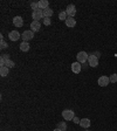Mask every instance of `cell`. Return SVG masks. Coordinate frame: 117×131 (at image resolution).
<instances>
[{"instance_id":"8fae6325","label":"cell","mask_w":117,"mask_h":131,"mask_svg":"<svg viewBox=\"0 0 117 131\" xmlns=\"http://www.w3.org/2000/svg\"><path fill=\"white\" fill-rule=\"evenodd\" d=\"M40 28H41L40 21H32V24H30V30H33V32H39Z\"/></svg>"},{"instance_id":"d4e9b609","label":"cell","mask_w":117,"mask_h":131,"mask_svg":"<svg viewBox=\"0 0 117 131\" xmlns=\"http://www.w3.org/2000/svg\"><path fill=\"white\" fill-rule=\"evenodd\" d=\"M7 47H8V45L6 43L5 41H4V40L0 41V48H1V49H5V48H7Z\"/></svg>"},{"instance_id":"9c48e42d","label":"cell","mask_w":117,"mask_h":131,"mask_svg":"<svg viewBox=\"0 0 117 131\" xmlns=\"http://www.w3.org/2000/svg\"><path fill=\"white\" fill-rule=\"evenodd\" d=\"M82 69V64L80 62H74L71 63V71L75 74H80V71H81Z\"/></svg>"},{"instance_id":"52a82bcc","label":"cell","mask_w":117,"mask_h":131,"mask_svg":"<svg viewBox=\"0 0 117 131\" xmlns=\"http://www.w3.org/2000/svg\"><path fill=\"white\" fill-rule=\"evenodd\" d=\"M97 83H98V85H101V87H107V85L110 83V79L108 76H101L98 79Z\"/></svg>"},{"instance_id":"4fadbf2b","label":"cell","mask_w":117,"mask_h":131,"mask_svg":"<svg viewBox=\"0 0 117 131\" xmlns=\"http://www.w3.org/2000/svg\"><path fill=\"white\" fill-rule=\"evenodd\" d=\"M90 124H91V122H90L89 118H82L81 122H80V125H81L82 128H84V129H88V128H89Z\"/></svg>"},{"instance_id":"6da1fadb","label":"cell","mask_w":117,"mask_h":131,"mask_svg":"<svg viewBox=\"0 0 117 131\" xmlns=\"http://www.w3.org/2000/svg\"><path fill=\"white\" fill-rule=\"evenodd\" d=\"M62 117H63V119H66V121H73L74 117H75V115H74L73 110L66 109L62 111Z\"/></svg>"},{"instance_id":"ffe728a7","label":"cell","mask_w":117,"mask_h":131,"mask_svg":"<svg viewBox=\"0 0 117 131\" xmlns=\"http://www.w3.org/2000/svg\"><path fill=\"white\" fill-rule=\"evenodd\" d=\"M57 128L61 129L62 131H66V129H67V124H66L65 122H60L59 124H57Z\"/></svg>"},{"instance_id":"7402d4cb","label":"cell","mask_w":117,"mask_h":131,"mask_svg":"<svg viewBox=\"0 0 117 131\" xmlns=\"http://www.w3.org/2000/svg\"><path fill=\"white\" fill-rule=\"evenodd\" d=\"M30 8H32L33 11H36V9H39V3H30Z\"/></svg>"},{"instance_id":"7c38bea8","label":"cell","mask_w":117,"mask_h":131,"mask_svg":"<svg viewBox=\"0 0 117 131\" xmlns=\"http://www.w3.org/2000/svg\"><path fill=\"white\" fill-rule=\"evenodd\" d=\"M66 26L67 27H69V28H73V27H75L76 26V21H75V19L74 18H69L68 16V19L66 20Z\"/></svg>"},{"instance_id":"484cf974","label":"cell","mask_w":117,"mask_h":131,"mask_svg":"<svg viewBox=\"0 0 117 131\" xmlns=\"http://www.w3.org/2000/svg\"><path fill=\"white\" fill-rule=\"evenodd\" d=\"M73 122H74V123H75V124H80V122H81V119H80V118H79V117H74Z\"/></svg>"},{"instance_id":"4316f807","label":"cell","mask_w":117,"mask_h":131,"mask_svg":"<svg viewBox=\"0 0 117 131\" xmlns=\"http://www.w3.org/2000/svg\"><path fill=\"white\" fill-rule=\"evenodd\" d=\"M93 54L95 55V56H97V57H100V56H101V54H100V53H98V52H95V53H93Z\"/></svg>"},{"instance_id":"d6986e66","label":"cell","mask_w":117,"mask_h":131,"mask_svg":"<svg viewBox=\"0 0 117 131\" xmlns=\"http://www.w3.org/2000/svg\"><path fill=\"white\" fill-rule=\"evenodd\" d=\"M59 19L60 20H67L68 19V15H67V13H66V11H63V12H60L59 13Z\"/></svg>"},{"instance_id":"44dd1931","label":"cell","mask_w":117,"mask_h":131,"mask_svg":"<svg viewBox=\"0 0 117 131\" xmlns=\"http://www.w3.org/2000/svg\"><path fill=\"white\" fill-rule=\"evenodd\" d=\"M110 83H116L117 82V74H112V75H110Z\"/></svg>"},{"instance_id":"9a60e30c","label":"cell","mask_w":117,"mask_h":131,"mask_svg":"<svg viewBox=\"0 0 117 131\" xmlns=\"http://www.w3.org/2000/svg\"><path fill=\"white\" fill-rule=\"evenodd\" d=\"M49 7V3H48V0H40L39 1V8L40 9H46V8Z\"/></svg>"},{"instance_id":"603a6c76","label":"cell","mask_w":117,"mask_h":131,"mask_svg":"<svg viewBox=\"0 0 117 131\" xmlns=\"http://www.w3.org/2000/svg\"><path fill=\"white\" fill-rule=\"evenodd\" d=\"M5 66H6V67H8L9 69H11V68H13L14 66H15V63H14L12 60H8L7 62H6V64H5Z\"/></svg>"},{"instance_id":"ac0fdd59","label":"cell","mask_w":117,"mask_h":131,"mask_svg":"<svg viewBox=\"0 0 117 131\" xmlns=\"http://www.w3.org/2000/svg\"><path fill=\"white\" fill-rule=\"evenodd\" d=\"M53 9L50 7H48V8H46V9H44V18H50V16L53 15Z\"/></svg>"},{"instance_id":"5b68a950","label":"cell","mask_w":117,"mask_h":131,"mask_svg":"<svg viewBox=\"0 0 117 131\" xmlns=\"http://www.w3.org/2000/svg\"><path fill=\"white\" fill-rule=\"evenodd\" d=\"M21 38H22V40L24 41H29V40H32L33 38H34V32L33 30H25L24 33H22V35H21Z\"/></svg>"},{"instance_id":"5bb4252c","label":"cell","mask_w":117,"mask_h":131,"mask_svg":"<svg viewBox=\"0 0 117 131\" xmlns=\"http://www.w3.org/2000/svg\"><path fill=\"white\" fill-rule=\"evenodd\" d=\"M19 47H20V50H21V52H28V50H29V48H30L29 43H28L27 41H22Z\"/></svg>"},{"instance_id":"cb8c5ba5","label":"cell","mask_w":117,"mask_h":131,"mask_svg":"<svg viewBox=\"0 0 117 131\" xmlns=\"http://www.w3.org/2000/svg\"><path fill=\"white\" fill-rule=\"evenodd\" d=\"M44 24H45V26H49V25L52 24L50 18H45V19H44Z\"/></svg>"},{"instance_id":"2e32d148","label":"cell","mask_w":117,"mask_h":131,"mask_svg":"<svg viewBox=\"0 0 117 131\" xmlns=\"http://www.w3.org/2000/svg\"><path fill=\"white\" fill-rule=\"evenodd\" d=\"M9 60V55L8 54H3L1 56H0V66L3 67V66L6 64V62Z\"/></svg>"},{"instance_id":"277c9868","label":"cell","mask_w":117,"mask_h":131,"mask_svg":"<svg viewBox=\"0 0 117 131\" xmlns=\"http://www.w3.org/2000/svg\"><path fill=\"white\" fill-rule=\"evenodd\" d=\"M32 18L34 19V21H39L40 19H44V11L42 9H36V11H33L32 13Z\"/></svg>"},{"instance_id":"ba28073f","label":"cell","mask_w":117,"mask_h":131,"mask_svg":"<svg viewBox=\"0 0 117 131\" xmlns=\"http://www.w3.org/2000/svg\"><path fill=\"white\" fill-rule=\"evenodd\" d=\"M8 38H9V40L11 41H16L20 39V33L18 32V30H11L9 32V34H8Z\"/></svg>"},{"instance_id":"83f0119b","label":"cell","mask_w":117,"mask_h":131,"mask_svg":"<svg viewBox=\"0 0 117 131\" xmlns=\"http://www.w3.org/2000/svg\"><path fill=\"white\" fill-rule=\"evenodd\" d=\"M54 131H62L61 129H59V128H56V129H54Z\"/></svg>"},{"instance_id":"7a4b0ae2","label":"cell","mask_w":117,"mask_h":131,"mask_svg":"<svg viewBox=\"0 0 117 131\" xmlns=\"http://www.w3.org/2000/svg\"><path fill=\"white\" fill-rule=\"evenodd\" d=\"M88 57H89V55L87 54L86 52H79L76 55V59H77V62H80L82 64V63H84L86 61H88Z\"/></svg>"},{"instance_id":"8992f818","label":"cell","mask_w":117,"mask_h":131,"mask_svg":"<svg viewBox=\"0 0 117 131\" xmlns=\"http://www.w3.org/2000/svg\"><path fill=\"white\" fill-rule=\"evenodd\" d=\"M66 13H67V15L69 18H74L75 14H76V7H75V5H69L68 7L66 8Z\"/></svg>"},{"instance_id":"f1b7e54d","label":"cell","mask_w":117,"mask_h":131,"mask_svg":"<svg viewBox=\"0 0 117 131\" xmlns=\"http://www.w3.org/2000/svg\"><path fill=\"white\" fill-rule=\"evenodd\" d=\"M87 131H89V130H87Z\"/></svg>"},{"instance_id":"30bf717a","label":"cell","mask_w":117,"mask_h":131,"mask_svg":"<svg viewBox=\"0 0 117 131\" xmlns=\"http://www.w3.org/2000/svg\"><path fill=\"white\" fill-rule=\"evenodd\" d=\"M13 25L15 27H22L24 19H22L21 16H15V18H13Z\"/></svg>"},{"instance_id":"e0dca14e","label":"cell","mask_w":117,"mask_h":131,"mask_svg":"<svg viewBox=\"0 0 117 131\" xmlns=\"http://www.w3.org/2000/svg\"><path fill=\"white\" fill-rule=\"evenodd\" d=\"M8 73H9V68H8V67H6V66L0 67V75H1V76H7Z\"/></svg>"},{"instance_id":"3957f363","label":"cell","mask_w":117,"mask_h":131,"mask_svg":"<svg viewBox=\"0 0 117 131\" xmlns=\"http://www.w3.org/2000/svg\"><path fill=\"white\" fill-rule=\"evenodd\" d=\"M88 62H89V66L93 67V68H96L98 66V57L95 56L94 54H90L89 57H88Z\"/></svg>"}]
</instances>
